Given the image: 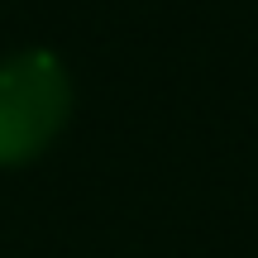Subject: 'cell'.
Listing matches in <instances>:
<instances>
[{
    "mask_svg": "<svg viewBox=\"0 0 258 258\" xmlns=\"http://www.w3.org/2000/svg\"><path fill=\"white\" fill-rule=\"evenodd\" d=\"M72 82L53 53H15L0 62V167L38 158L67 124Z\"/></svg>",
    "mask_w": 258,
    "mask_h": 258,
    "instance_id": "1",
    "label": "cell"
}]
</instances>
